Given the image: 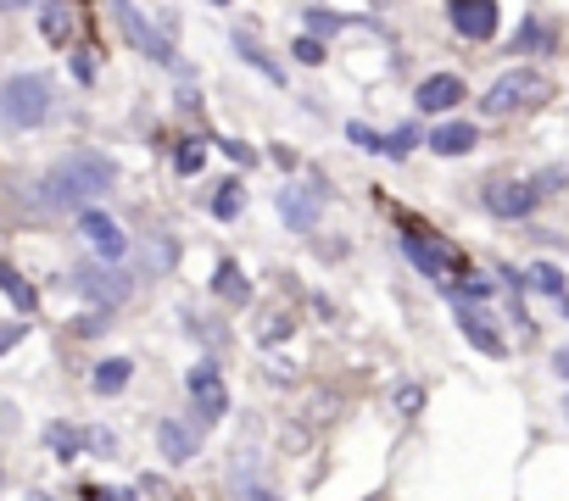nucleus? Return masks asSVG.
<instances>
[{"instance_id":"obj_23","label":"nucleus","mask_w":569,"mask_h":501,"mask_svg":"<svg viewBox=\"0 0 569 501\" xmlns=\"http://www.w3.org/2000/svg\"><path fill=\"white\" fill-rule=\"evenodd\" d=\"M202 162H207V145H202V139H184V145L173 150V168H179V173H202Z\"/></svg>"},{"instance_id":"obj_38","label":"nucleus","mask_w":569,"mask_h":501,"mask_svg":"<svg viewBox=\"0 0 569 501\" xmlns=\"http://www.w3.org/2000/svg\"><path fill=\"white\" fill-rule=\"evenodd\" d=\"M564 413H569V407H564Z\"/></svg>"},{"instance_id":"obj_5","label":"nucleus","mask_w":569,"mask_h":501,"mask_svg":"<svg viewBox=\"0 0 569 501\" xmlns=\"http://www.w3.org/2000/svg\"><path fill=\"white\" fill-rule=\"evenodd\" d=\"M402 250H408V257L424 268V273H431L436 284H458L463 273H458V257H452V245H441V240H431V234H402Z\"/></svg>"},{"instance_id":"obj_36","label":"nucleus","mask_w":569,"mask_h":501,"mask_svg":"<svg viewBox=\"0 0 569 501\" xmlns=\"http://www.w3.org/2000/svg\"><path fill=\"white\" fill-rule=\"evenodd\" d=\"M252 501H274V496H263V490H257V496H252Z\"/></svg>"},{"instance_id":"obj_8","label":"nucleus","mask_w":569,"mask_h":501,"mask_svg":"<svg viewBox=\"0 0 569 501\" xmlns=\"http://www.w3.org/2000/svg\"><path fill=\"white\" fill-rule=\"evenodd\" d=\"M190 395H196V413H202L207 424L229 413V390H223V379H218V363H196V368H190Z\"/></svg>"},{"instance_id":"obj_21","label":"nucleus","mask_w":569,"mask_h":501,"mask_svg":"<svg viewBox=\"0 0 569 501\" xmlns=\"http://www.w3.org/2000/svg\"><path fill=\"white\" fill-rule=\"evenodd\" d=\"M45 445H51L57 457H78V451H84V429H73V424H51V429H45Z\"/></svg>"},{"instance_id":"obj_13","label":"nucleus","mask_w":569,"mask_h":501,"mask_svg":"<svg viewBox=\"0 0 569 501\" xmlns=\"http://www.w3.org/2000/svg\"><path fill=\"white\" fill-rule=\"evenodd\" d=\"M458 329H463L474 345H481L486 357H503V351H508V345H503V334L492 329V318H486L481 307H474V301H458Z\"/></svg>"},{"instance_id":"obj_10","label":"nucleus","mask_w":569,"mask_h":501,"mask_svg":"<svg viewBox=\"0 0 569 501\" xmlns=\"http://www.w3.org/2000/svg\"><path fill=\"white\" fill-rule=\"evenodd\" d=\"M542 200V190H531V184H486V212H497V218H531V207Z\"/></svg>"},{"instance_id":"obj_3","label":"nucleus","mask_w":569,"mask_h":501,"mask_svg":"<svg viewBox=\"0 0 569 501\" xmlns=\"http://www.w3.org/2000/svg\"><path fill=\"white\" fill-rule=\"evenodd\" d=\"M107 7L118 12V28H123V39L140 50V57H152V62H162V68H173V39L134 7V0H107Z\"/></svg>"},{"instance_id":"obj_12","label":"nucleus","mask_w":569,"mask_h":501,"mask_svg":"<svg viewBox=\"0 0 569 501\" xmlns=\"http://www.w3.org/2000/svg\"><path fill=\"white\" fill-rule=\"evenodd\" d=\"M419 112H452L458 100H463V78L458 73H436V78H424L419 84Z\"/></svg>"},{"instance_id":"obj_31","label":"nucleus","mask_w":569,"mask_h":501,"mask_svg":"<svg viewBox=\"0 0 569 501\" xmlns=\"http://www.w3.org/2000/svg\"><path fill=\"white\" fill-rule=\"evenodd\" d=\"M397 407H402V413H419V407H424V390H419V384H408V390L397 395Z\"/></svg>"},{"instance_id":"obj_25","label":"nucleus","mask_w":569,"mask_h":501,"mask_svg":"<svg viewBox=\"0 0 569 501\" xmlns=\"http://www.w3.org/2000/svg\"><path fill=\"white\" fill-rule=\"evenodd\" d=\"M302 17H307V34H313V39H324V34L341 28V17L329 12V7H313V12H302Z\"/></svg>"},{"instance_id":"obj_17","label":"nucleus","mask_w":569,"mask_h":501,"mask_svg":"<svg viewBox=\"0 0 569 501\" xmlns=\"http://www.w3.org/2000/svg\"><path fill=\"white\" fill-rule=\"evenodd\" d=\"M129 379H134V363L129 357H107V363H95V374H89V384L101 390V395H118Z\"/></svg>"},{"instance_id":"obj_19","label":"nucleus","mask_w":569,"mask_h":501,"mask_svg":"<svg viewBox=\"0 0 569 501\" xmlns=\"http://www.w3.org/2000/svg\"><path fill=\"white\" fill-rule=\"evenodd\" d=\"M39 34L51 45H68L73 39V12L62 7V0H51V7H39Z\"/></svg>"},{"instance_id":"obj_30","label":"nucleus","mask_w":569,"mask_h":501,"mask_svg":"<svg viewBox=\"0 0 569 501\" xmlns=\"http://www.w3.org/2000/svg\"><path fill=\"white\" fill-rule=\"evenodd\" d=\"M347 134H352V145H363V150H379V145H386V134H374V129H363V123H352Z\"/></svg>"},{"instance_id":"obj_11","label":"nucleus","mask_w":569,"mask_h":501,"mask_svg":"<svg viewBox=\"0 0 569 501\" xmlns=\"http://www.w3.org/2000/svg\"><path fill=\"white\" fill-rule=\"evenodd\" d=\"M157 445H162L168 463H190V457L202 451V429L190 424V418H168V424L157 429Z\"/></svg>"},{"instance_id":"obj_14","label":"nucleus","mask_w":569,"mask_h":501,"mask_svg":"<svg viewBox=\"0 0 569 501\" xmlns=\"http://www.w3.org/2000/svg\"><path fill=\"white\" fill-rule=\"evenodd\" d=\"M279 212H284V223H291L296 234H313V223H318V195H307L302 184H291V190H279Z\"/></svg>"},{"instance_id":"obj_22","label":"nucleus","mask_w":569,"mask_h":501,"mask_svg":"<svg viewBox=\"0 0 569 501\" xmlns=\"http://www.w3.org/2000/svg\"><path fill=\"white\" fill-rule=\"evenodd\" d=\"M241 207H246V195H241V179H223V184H218V195H213V212L229 223V218H241Z\"/></svg>"},{"instance_id":"obj_2","label":"nucleus","mask_w":569,"mask_h":501,"mask_svg":"<svg viewBox=\"0 0 569 501\" xmlns=\"http://www.w3.org/2000/svg\"><path fill=\"white\" fill-rule=\"evenodd\" d=\"M51 78L39 73H17L0 84V123L7 129H39L45 118H51Z\"/></svg>"},{"instance_id":"obj_7","label":"nucleus","mask_w":569,"mask_h":501,"mask_svg":"<svg viewBox=\"0 0 569 501\" xmlns=\"http://www.w3.org/2000/svg\"><path fill=\"white\" fill-rule=\"evenodd\" d=\"M73 284H78V295L101 301V307H118V301H129V279H123L112 262H84V268L73 273Z\"/></svg>"},{"instance_id":"obj_15","label":"nucleus","mask_w":569,"mask_h":501,"mask_svg":"<svg viewBox=\"0 0 569 501\" xmlns=\"http://www.w3.org/2000/svg\"><path fill=\"white\" fill-rule=\"evenodd\" d=\"M474 139H481V134H474V123H441L431 134V150H436V157H469Z\"/></svg>"},{"instance_id":"obj_34","label":"nucleus","mask_w":569,"mask_h":501,"mask_svg":"<svg viewBox=\"0 0 569 501\" xmlns=\"http://www.w3.org/2000/svg\"><path fill=\"white\" fill-rule=\"evenodd\" d=\"M28 501H57V496H39V490H34V496H28Z\"/></svg>"},{"instance_id":"obj_35","label":"nucleus","mask_w":569,"mask_h":501,"mask_svg":"<svg viewBox=\"0 0 569 501\" xmlns=\"http://www.w3.org/2000/svg\"><path fill=\"white\" fill-rule=\"evenodd\" d=\"M12 7H17V0H0V12H12Z\"/></svg>"},{"instance_id":"obj_24","label":"nucleus","mask_w":569,"mask_h":501,"mask_svg":"<svg viewBox=\"0 0 569 501\" xmlns=\"http://www.w3.org/2000/svg\"><path fill=\"white\" fill-rule=\"evenodd\" d=\"M531 284H536L542 295H564V273H558L553 262H536V268H531Z\"/></svg>"},{"instance_id":"obj_9","label":"nucleus","mask_w":569,"mask_h":501,"mask_svg":"<svg viewBox=\"0 0 569 501\" xmlns=\"http://www.w3.org/2000/svg\"><path fill=\"white\" fill-rule=\"evenodd\" d=\"M452 28L463 39H492L497 34V0H447Z\"/></svg>"},{"instance_id":"obj_32","label":"nucleus","mask_w":569,"mask_h":501,"mask_svg":"<svg viewBox=\"0 0 569 501\" xmlns=\"http://www.w3.org/2000/svg\"><path fill=\"white\" fill-rule=\"evenodd\" d=\"M542 39H547V28H536V23H525V34H519V45H525V50L542 45Z\"/></svg>"},{"instance_id":"obj_29","label":"nucleus","mask_w":569,"mask_h":501,"mask_svg":"<svg viewBox=\"0 0 569 501\" xmlns=\"http://www.w3.org/2000/svg\"><path fill=\"white\" fill-rule=\"evenodd\" d=\"M218 145H223V150H229V157L241 162V168H252V162H257V150H252L246 139H218Z\"/></svg>"},{"instance_id":"obj_37","label":"nucleus","mask_w":569,"mask_h":501,"mask_svg":"<svg viewBox=\"0 0 569 501\" xmlns=\"http://www.w3.org/2000/svg\"><path fill=\"white\" fill-rule=\"evenodd\" d=\"M213 7H229V0H213Z\"/></svg>"},{"instance_id":"obj_26","label":"nucleus","mask_w":569,"mask_h":501,"mask_svg":"<svg viewBox=\"0 0 569 501\" xmlns=\"http://www.w3.org/2000/svg\"><path fill=\"white\" fill-rule=\"evenodd\" d=\"M413 139H419V129H413V123H402L397 134H386V145H379V150H386V157H408Z\"/></svg>"},{"instance_id":"obj_20","label":"nucleus","mask_w":569,"mask_h":501,"mask_svg":"<svg viewBox=\"0 0 569 501\" xmlns=\"http://www.w3.org/2000/svg\"><path fill=\"white\" fill-rule=\"evenodd\" d=\"M234 50H241V57H246V62H252V68H257V73H263L268 84H284V68L263 57V45H257V39H252L246 28H241V34H234Z\"/></svg>"},{"instance_id":"obj_18","label":"nucleus","mask_w":569,"mask_h":501,"mask_svg":"<svg viewBox=\"0 0 569 501\" xmlns=\"http://www.w3.org/2000/svg\"><path fill=\"white\" fill-rule=\"evenodd\" d=\"M0 295H7L17 313H28L34 301H39V290H34V284H28V279H23V273L12 268V262H0Z\"/></svg>"},{"instance_id":"obj_1","label":"nucleus","mask_w":569,"mask_h":501,"mask_svg":"<svg viewBox=\"0 0 569 501\" xmlns=\"http://www.w3.org/2000/svg\"><path fill=\"white\" fill-rule=\"evenodd\" d=\"M112 184H118V168L107 157H95V150H78V157H68L34 184V200L45 212H89V200L107 195Z\"/></svg>"},{"instance_id":"obj_33","label":"nucleus","mask_w":569,"mask_h":501,"mask_svg":"<svg viewBox=\"0 0 569 501\" xmlns=\"http://www.w3.org/2000/svg\"><path fill=\"white\" fill-rule=\"evenodd\" d=\"M23 340V323H12V329H0V351H12Z\"/></svg>"},{"instance_id":"obj_27","label":"nucleus","mask_w":569,"mask_h":501,"mask_svg":"<svg viewBox=\"0 0 569 501\" xmlns=\"http://www.w3.org/2000/svg\"><path fill=\"white\" fill-rule=\"evenodd\" d=\"M291 57H296V62H307V68H318V62H324V39L302 34V39H296V50H291Z\"/></svg>"},{"instance_id":"obj_16","label":"nucleus","mask_w":569,"mask_h":501,"mask_svg":"<svg viewBox=\"0 0 569 501\" xmlns=\"http://www.w3.org/2000/svg\"><path fill=\"white\" fill-rule=\"evenodd\" d=\"M213 284H218V295L229 301V307H246V301H252V284H246V273H241V262H218V273H213Z\"/></svg>"},{"instance_id":"obj_28","label":"nucleus","mask_w":569,"mask_h":501,"mask_svg":"<svg viewBox=\"0 0 569 501\" xmlns=\"http://www.w3.org/2000/svg\"><path fill=\"white\" fill-rule=\"evenodd\" d=\"M84 451H107V457H112V451H118V440H112L107 429H84Z\"/></svg>"},{"instance_id":"obj_6","label":"nucleus","mask_w":569,"mask_h":501,"mask_svg":"<svg viewBox=\"0 0 569 501\" xmlns=\"http://www.w3.org/2000/svg\"><path fill=\"white\" fill-rule=\"evenodd\" d=\"M78 234L89 240V250H95V257H101V262H123L129 257V234L107 218V212H78Z\"/></svg>"},{"instance_id":"obj_4","label":"nucleus","mask_w":569,"mask_h":501,"mask_svg":"<svg viewBox=\"0 0 569 501\" xmlns=\"http://www.w3.org/2000/svg\"><path fill=\"white\" fill-rule=\"evenodd\" d=\"M536 100H547V78L531 73V68H513V73H503V78L486 89V112H492V118H508V112H519V107H536Z\"/></svg>"}]
</instances>
